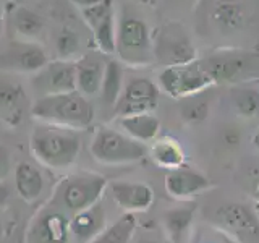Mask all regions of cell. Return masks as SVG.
Instances as JSON below:
<instances>
[{"label":"cell","mask_w":259,"mask_h":243,"mask_svg":"<svg viewBox=\"0 0 259 243\" xmlns=\"http://www.w3.org/2000/svg\"><path fill=\"white\" fill-rule=\"evenodd\" d=\"M214 85H240L259 73V54L240 49L215 51L199 60Z\"/></svg>","instance_id":"5b68a950"},{"label":"cell","mask_w":259,"mask_h":243,"mask_svg":"<svg viewBox=\"0 0 259 243\" xmlns=\"http://www.w3.org/2000/svg\"><path fill=\"white\" fill-rule=\"evenodd\" d=\"M253 144H254L256 149H259V128L256 130V133L253 135Z\"/></svg>","instance_id":"e575fe53"},{"label":"cell","mask_w":259,"mask_h":243,"mask_svg":"<svg viewBox=\"0 0 259 243\" xmlns=\"http://www.w3.org/2000/svg\"><path fill=\"white\" fill-rule=\"evenodd\" d=\"M136 230V217L133 213H125L118 221L105 229L89 243H130Z\"/></svg>","instance_id":"4316f807"},{"label":"cell","mask_w":259,"mask_h":243,"mask_svg":"<svg viewBox=\"0 0 259 243\" xmlns=\"http://www.w3.org/2000/svg\"><path fill=\"white\" fill-rule=\"evenodd\" d=\"M159 86L149 78H135L123 86L113 113L120 117L152 112L159 102Z\"/></svg>","instance_id":"8fae6325"},{"label":"cell","mask_w":259,"mask_h":243,"mask_svg":"<svg viewBox=\"0 0 259 243\" xmlns=\"http://www.w3.org/2000/svg\"><path fill=\"white\" fill-rule=\"evenodd\" d=\"M256 214L259 217V201H256Z\"/></svg>","instance_id":"f35d334b"},{"label":"cell","mask_w":259,"mask_h":243,"mask_svg":"<svg viewBox=\"0 0 259 243\" xmlns=\"http://www.w3.org/2000/svg\"><path fill=\"white\" fill-rule=\"evenodd\" d=\"M157 83L159 89L174 99H185V97L199 94L214 85L206 70L201 67L199 60L164 67L159 73Z\"/></svg>","instance_id":"ba28073f"},{"label":"cell","mask_w":259,"mask_h":243,"mask_svg":"<svg viewBox=\"0 0 259 243\" xmlns=\"http://www.w3.org/2000/svg\"><path fill=\"white\" fill-rule=\"evenodd\" d=\"M49 63L42 46L36 40L16 39L0 52V71L5 73H37Z\"/></svg>","instance_id":"9c48e42d"},{"label":"cell","mask_w":259,"mask_h":243,"mask_svg":"<svg viewBox=\"0 0 259 243\" xmlns=\"http://www.w3.org/2000/svg\"><path fill=\"white\" fill-rule=\"evenodd\" d=\"M254 198H256V201H259V183H257V188L254 191Z\"/></svg>","instance_id":"74e56055"},{"label":"cell","mask_w":259,"mask_h":243,"mask_svg":"<svg viewBox=\"0 0 259 243\" xmlns=\"http://www.w3.org/2000/svg\"><path fill=\"white\" fill-rule=\"evenodd\" d=\"M105 63L93 55H84L76 62V89L84 96L101 93Z\"/></svg>","instance_id":"ffe728a7"},{"label":"cell","mask_w":259,"mask_h":243,"mask_svg":"<svg viewBox=\"0 0 259 243\" xmlns=\"http://www.w3.org/2000/svg\"><path fill=\"white\" fill-rule=\"evenodd\" d=\"M154 59L164 67L185 65L198 60V52L183 24L168 21L152 34Z\"/></svg>","instance_id":"52a82bcc"},{"label":"cell","mask_w":259,"mask_h":243,"mask_svg":"<svg viewBox=\"0 0 259 243\" xmlns=\"http://www.w3.org/2000/svg\"><path fill=\"white\" fill-rule=\"evenodd\" d=\"M107 188V178L96 172H73L57 183L52 206L75 214L99 202Z\"/></svg>","instance_id":"3957f363"},{"label":"cell","mask_w":259,"mask_h":243,"mask_svg":"<svg viewBox=\"0 0 259 243\" xmlns=\"http://www.w3.org/2000/svg\"><path fill=\"white\" fill-rule=\"evenodd\" d=\"M194 213H196V208H177L167 211L164 214L162 222H164V229L170 241L172 243L182 241L183 235L190 229V225L193 222Z\"/></svg>","instance_id":"d4e9b609"},{"label":"cell","mask_w":259,"mask_h":243,"mask_svg":"<svg viewBox=\"0 0 259 243\" xmlns=\"http://www.w3.org/2000/svg\"><path fill=\"white\" fill-rule=\"evenodd\" d=\"M186 102L182 105V117L188 124H201L209 115V102L194 96L185 97Z\"/></svg>","instance_id":"f1b7e54d"},{"label":"cell","mask_w":259,"mask_h":243,"mask_svg":"<svg viewBox=\"0 0 259 243\" xmlns=\"http://www.w3.org/2000/svg\"><path fill=\"white\" fill-rule=\"evenodd\" d=\"M217 225L227 233L243 243L259 241V217L256 209L241 205V202H229L221 206L214 214Z\"/></svg>","instance_id":"30bf717a"},{"label":"cell","mask_w":259,"mask_h":243,"mask_svg":"<svg viewBox=\"0 0 259 243\" xmlns=\"http://www.w3.org/2000/svg\"><path fill=\"white\" fill-rule=\"evenodd\" d=\"M224 141L230 146H237L240 143V132L237 128H229L224 133Z\"/></svg>","instance_id":"1f68e13d"},{"label":"cell","mask_w":259,"mask_h":243,"mask_svg":"<svg viewBox=\"0 0 259 243\" xmlns=\"http://www.w3.org/2000/svg\"><path fill=\"white\" fill-rule=\"evenodd\" d=\"M123 91V67L120 60H109L101 86V97L107 105H115Z\"/></svg>","instance_id":"484cf974"},{"label":"cell","mask_w":259,"mask_h":243,"mask_svg":"<svg viewBox=\"0 0 259 243\" xmlns=\"http://www.w3.org/2000/svg\"><path fill=\"white\" fill-rule=\"evenodd\" d=\"M151 157L159 167L177 169L185 164V151L178 140L172 136L156 138L151 146Z\"/></svg>","instance_id":"603a6c76"},{"label":"cell","mask_w":259,"mask_h":243,"mask_svg":"<svg viewBox=\"0 0 259 243\" xmlns=\"http://www.w3.org/2000/svg\"><path fill=\"white\" fill-rule=\"evenodd\" d=\"M164 185L168 196L180 201L191 199L198 196L199 193L212 188V182H210L207 175H204L196 169L185 166L168 170Z\"/></svg>","instance_id":"9a60e30c"},{"label":"cell","mask_w":259,"mask_h":243,"mask_svg":"<svg viewBox=\"0 0 259 243\" xmlns=\"http://www.w3.org/2000/svg\"><path fill=\"white\" fill-rule=\"evenodd\" d=\"M118 124H120V128L123 130V133H126L128 136H132L133 140L140 143L154 141L160 132V122L156 115H152L151 112L120 117Z\"/></svg>","instance_id":"44dd1931"},{"label":"cell","mask_w":259,"mask_h":243,"mask_svg":"<svg viewBox=\"0 0 259 243\" xmlns=\"http://www.w3.org/2000/svg\"><path fill=\"white\" fill-rule=\"evenodd\" d=\"M31 86L39 96L76 91V62L54 60L32 75Z\"/></svg>","instance_id":"4fadbf2b"},{"label":"cell","mask_w":259,"mask_h":243,"mask_svg":"<svg viewBox=\"0 0 259 243\" xmlns=\"http://www.w3.org/2000/svg\"><path fill=\"white\" fill-rule=\"evenodd\" d=\"M107 224V216L102 202H96L91 208L71 214L70 217V230L71 238L76 243H89L99 235Z\"/></svg>","instance_id":"ac0fdd59"},{"label":"cell","mask_w":259,"mask_h":243,"mask_svg":"<svg viewBox=\"0 0 259 243\" xmlns=\"http://www.w3.org/2000/svg\"><path fill=\"white\" fill-rule=\"evenodd\" d=\"M217 28L224 31H238L245 26L246 10L240 0H217L210 12Z\"/></svg>","instance_id":"7402d4cb"},{"label":"cell","mask_w":259,"mask_h":243,"mask_svg":"<svg viewBox=\"0 0 259 243\" xmlns=\"http://www.w3.org/2000/svg\"><path fill=\"white\" fill-rule=\"evenodd\" d=\"M8 196H10V188L4 183V182H0V206H4Z\"/></svg>","instance_id":"d6a6232c"},{"label":"cell","mask_w":259,"mask_h":243,"mask_svg":"<svg viewBox=\"0 0 259 243\" xmlns=\"http://www.w3.org/2000/svg\"><path fill=\"white\" fill-rule=\"evenodd\" d=\"M10 23L16 34L26 40L39 37L46 26L42 16L26 7H16L10 15Z\"/></svg>","instance_id":"cb8c5ba5"},{"label":"cell","mask_w":259,"mask_h":243,"mask_svg":"<svg viewBox=\"0 0 259 243\" xmlns=\"http://www.w3.org/2000/svg\"><path fill=\"white\" fill-rule=\"evenodd\" d=\"M28 107V96L21 83L8 73L0 71V122L7 127H18Z\"/></svg>","instance_id":"2e32d148"},{"label":"cell","mask_w":259,"mask_h":243,"mask_svg":"<svg viewBox=\"0 0 259 243\" xmlns=\"http://www.w3.org/2000/svg\"><path fill=\"white\" fill-rule=\"evenodd\" d=\"M140 243H160V241H157V240H151V238H146V240H143V241H140Z\"/></svg>","instance_id":"8d00e7d4"},{"label":"cell","mask_w":259,"mask_h":243,"mask_svg":"<svg viewBox=\"0 0 259 243\" xmlns=\"http://www.w3.org/2000/svg\"><path fill=\"white\" fill-rule=\"evenodd\" d=\"M10 169H12V162H10V154L8 151L0 144V182L10 174Z\"/></svg>","instance_id":"4dcf8cb0"},{"label":"cell","mask_w":259,"mask_h":243,"mask_svg":"<svg viewBox=\"0 0 259 243\" xmlns=\"http://www.w3.org/2000/svg\"><path fill=\"white\" fill-rule=\"evenodd\" d=\"M71 2L79 8H88V7H94L97 4H101L104 0H71Z\"/></svg>","instance_id":"836d02e7"},{"label":"cell","mask_w":259,"mask_h":243,"mask_svg":"<svg viewBox=\"0 0 259 243\" xmlns=\"http://www.w3.org/2000/svg\"><path fill=\"white\" fill-rule=\"evenodd\" d=\"M115 54L130 67H149L154 59L152 34L148 23L133 13H123L117 23Z\"/></svg>","instance_id":"277c9868"},{"label":"cell","mask_w":259,"mask_h":243,"mask_svg":"<svg viewBox=\"0 0 259 243\" xmlns=\"http://www.w3.org/2000/svg\"><path fill=\"white\" fill-rule=\"evenodd\" d=\"M2 31H4V12L0 8V36H2Z\"/></svg>","instance_id":"d590c367"},{"label":"cell","mask_w":259,"mask_h":243,"mask_svg":"<svg viewBox=\"0 0 259 243\" xmlns=\"http://www.w3.org/2000/svg\"><path fill=\"white\" fill-rule=\"evenodd\" d=\"M81 16L93 31L97 49L105 55L115 54L117 18L112 0H104L94 7L81 8Z\"/></svg>","instance_id":"7c38bea8"},{"label":"cell","mask_w":259,"mask_h":243,"mask_svg":"<svg viewBox=\"0 0 259 243\" xmlns=\"http://www.w3.org/2000/svg\"><path fill=\"white\" fill-rule=\"evenodd\" d=\"M79 49L78 34L71 29H62L57 36V52L62 60H70L71 55H75Z\"/></svg>","instance_id":"f546056e"},{"label":"cell","mask_w":259,"mask_h":243,"mask_svg":"<svg viewBox=\"0 0 259 243\" xmlns=\"http://www.w3.org/2000/svg\"><path fill=\"white\" fill-rule=\"evenodd\" d=\"M15 190L26 202L36 201L44 190V177L40 169L29 160H21L15 166Z\"/></svg>","instance_id":"d6986e66"},{"label":"cell","mask_w":259,"mask_h":243,"mask_svg":"<svg viewBox=\"0 0 259 243\" xmlns=\"http://www.w3.org/2000/svg\"><path fill=\"white\" fill-rule=\"evenodd\" d=\"M93 157L105 166H123L140 162L146 156L144 144L123 132L113 128H99L91 141Z\"/></svg>","instance_id":"8992f818"},{"label":"cell","mask_w":259,"mask_h":243,"mask_svg":"<svg viewBox=\"0 0 259 243\" xmlns=\"http://www.w3.org/2000/svg\"><path fill=\"white\" fill-rule=\"evenodd\" d=\"M31 115L42 124L86 130L94 120V107L88 96L76 91L39 96L31 105Z\"/></svg>","instance_id":"6da1fadb"},{"label":"cell","mask_w":259,"mask_h":243,"mask_svg":"<svg viewBox=\"0 0 259 243\" xmlns=\"http://www.w3.org/2000/svg\"><path fill=\"white\" fill-rule=\"evenodd\" d=\"M29 149L34 159L42 166L63 170L76 162L81 149V140L76 130L40 122L32 128Z\"/></svg>","instance_id":"7a4b0ae2"},{"label":"cell","mask_w":259,"mask_h":243,"mask_svg":"<svg viewBox=\"0 0 259 243\" xmlns=\"http://www.w3.org/2000/svg\"><path fill=\"white\" fill-rule=\"evenodd\" d=\"M112 198L125 213H144L154 202V191L141 182H113L110 185Z\"/></svg>","instance_id":"e0dca14e"},{"label":"cell","mask_w":259,"mask_h":243,"mask_svg":"<svg viewBox=\"0 0 259 243\" xmlns=\"http://www.w3.org/2000/svg\"><path fill=\"white\" fill-rule=\"evenodd\" d=\"M70 217L59 208L40 211L29 227V243H70Z\"/></svg>","instance_id":"5bb4252c"},{"label":"cell","mask_w":259,"mask_h":243,"mask_svg":"<svg viewBox=\"0 0 259 243\" xmlns=\"http://www.w3.org/2000/svg\"><path fill=\"white\" fill-rule=\"evenodd\" d=\"M232 105L241 118L259 117V89L249 85L237 86L232 91Z\"/></svg>","instance_id":"83f0119b"}]
</instances>
